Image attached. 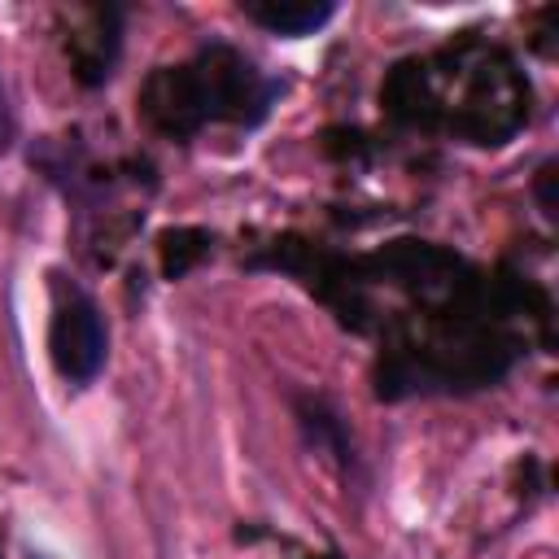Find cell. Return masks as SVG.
I'll list each match as a JSON object with an SVG mask.
<instances>
[{
    "mask_svg": "<svg viewBox=\"0 0 559 559\" xmlns=\"http://www.w3.org/2000/svg\"><path fill=\"white\" fill-rule=\"evenodd\" d=\"M240 13L280 39H306L336 17L332 0H245Z\"/></svg>",
    "mask_w": 559,
    "mask_h": 559,
    "instance_id": "obj_2",
    "label": "cell"
},
{
    "mask_svg": "<svg viewBox=\"0 0 559 559\" xmlns=\"http://www.w3.org/2000/svg\"><path fill=\"white\" fill-rule=\"evenodd\" d=\"M31 559H35V555H31Z\"/></svg>",
    "mask_w": 559,
    "mask_h": 559,
    "instance_id": "obj_6",
    "label": "cell"
},
{
    "mask_svg": "<svg viewBox=\"0 0 559 559\" xmlns=\"http://www.w3.org/2000/svg\"><path fill=\"white\" fill-rule=\"evenodd\" d=\"M48 358H52V371L66 384H74V389L96 384V376L109 362V328H105V314H100L96 297L83 293L79 284H57V293H52Z\"/></svg>",
    "mask_w": 559,
    "mask_h": 559,
    "instance_id": "obj_1",
    "label": "cell"
},
{
    "mask_svg": "<svg viewBox=\"0 0 559 559\" xmlns=\"http://www.w3.org/2000/svg\"><path fill=\"white\" fill-rule=\"evenodd\" d=\"M293 415H297V428H301L306 445H310L319 459H328V463L341 467V472H354V467H358L354 441H349L341 415H336L323 397H297V402H293Z\"/></svg>",
    "mask_w": 559,
    "mask_h": 559,
    "instance_id": "obj_3",
    "label": "cell"
},
{
    "mask_svg": "<svg viewBox=\"0 0 559 559\" xmlns=\"http://www.w3.org/2000/svg\"><path fill=\"white\" fill-rule=\"evenodd\" d=\"M17 144V114H13V100H9V87L0 79V157Z\"/></svg>",
    "mask_w": 559,
    "mask_h": 559,
    "instance_id": "obj_4",
    "label": "cell"
},
{
    "mask_svg": "<svg viewBox=\"0 0 559 559\" xmlns=\"http://www.w3.org/2000/svg\"><path fill=\"white\" fill-rule=\"evenodd\" d=\"M550 179H555V162H542V170H537L533 188H537V201H542V214H546V218H555V201H550Z\"/></svg>",
    "mask_w": 559,
    "mask_h": 559,
    "instance_id": "obj_5",
    "label": "cell"
}]
</instances>
